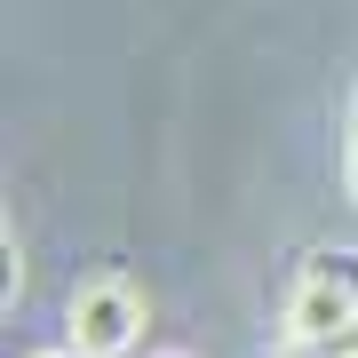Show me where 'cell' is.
<instances>
[{"label":"cell","instance_id":"cell-1","mask_svg":"<svg viewBox=\"0 0 358 358\" xmlns=\"http://www.w3.org/2000/svg\"><path fill=\"white\" fill-rule=\"evenodd\" d=\"M358 327V247H319L294 271L287 294V343L294 350H334Z\"/></svg>","mask_w":358,"mask_h":358},{"label":"cell","instance_id":"cell-2","mask_svg":"<svg viewBox=\"0 0 358 358\" xmlns=\"http://www.w3.org/2000/svg\"><path fill=\"white\" fill-rule=\"evenodd\" d=\"M64 334H72L80 358H128L143 343V287L120 279V271L80 279L72 303H64Z\"/></svg>","mask_w":358,"mask_h":358},{"label":"cell","instance_id":"cell-3","mask_svg":"<svg viewBox=\"0 0 358 358\" xmlns=\"http://www.w3.org/2000/svg\"><path fill=\"white\" fill-rule=\"evenodd\" d=\"M343 176H350V199H358V128H350V159H343Z\"/></svg>","mask_w":358,"mask_h":358},{"label":"cell","instance_id":"cell-4","mask_svg":"<svg viewBox=\"0 0 358 358\" xmlns=\"http://www.w3.org/2000/svg\"><path fill=\"white\" fill-rule=\"evenodd\" d=\"M40 358H80V350H40Z\"/></svg>","mask_w":358,"mask_h":358},{"label":"cell","instance_id":"cell-5","mask_svg":"<svg viewBox=\"0 0 358 358\" xmlns=\"http://www.w3.org/2000/svg\"><path fill=\"white\" fill-rule=\"evenodd\" d=\"M327 358H358V350H327Z\"/></svg>","mask_w":358,"mask_h":358}]
</instances>
